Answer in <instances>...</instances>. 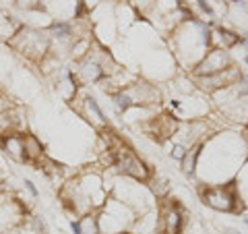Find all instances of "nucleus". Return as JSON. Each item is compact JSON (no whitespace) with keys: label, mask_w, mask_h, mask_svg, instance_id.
<instances>
[{"label":"nucleus","mask_w":248,"mask_h":234,"mask_svg":"<svg viewBox=\"0 0 248 234\" xmlns=\"http://www.w3.org/2000/svg\"><path fill=\"white\" fill-rule=\"evenodd\" d=\"M184 209L174 199H166L157 209V232L155 234H182Z\"/></svg>","instance_id":"1a4fd4ad"},{"label":"nucleus","mask_w":248,"mask_h":234,"mask_svg":"<svg viewBox=\"0 0 248 234\" xmlns=\"http://www.w3.org/2000/svg\"><path fill=\"white\" fill-rule=\"evenodd\" d=\"M186 151H188V147H186V145L172 141V145H170V151H168V153H170V158H172V160L182 162V160H184V155H186Z\"/></svg>","instance_id":"5701e85b"},{"label":"nucleus","mask_w":248,"mask_h":234,"mask_svg":"<svg viewBox=\"0 0 248 234\" xmlns=\"http://www.w3.org/2000/svg\"><path fill=\"white\" fill-rule=\"evenodd\" d=\"M170 48L178 65L186 71H192L211 50V25L197 17L180 23L170 33Z\"/></svg>","instance_id":"f03ea898"},{"label":"nucleus","mask_w":248,"mask_h":234,"mask_svg":"<svg viewBox=\"0 0 248 234\" xmlns=\"http://www.w3.org/2000/svg\"><path fill=\"white\" fill-rule=\"evenodd\" d=\"M23 186H25V189H27V193H29V195H31V197H33V199H37V197H40V191L35 189V184H33V181H31V178H25V181H23Z\"/></svg>","instance_id":"b1692460"},{"label":"nucleus","mask_w":248,"mask_h":234,"mask_svg":"<svg viewBox=\"0 0 248 234\" xmlns=\"http://www.w3.org/2000/svg\"><path fill=\"white\" fill-rule=\"evenodd\" d=\"M201 199L207 207L215 212H226V214H240L244 209L242 201L238 197L236 184H201Z\"/></svg>","instance_id":"6e6552de"},{"label":"nucleus","mask_w":248,"mask_h":234,"mask_svg":"<svg viewBox=\"0 0 248 234\" xmlns=\"http://www.w3.org/2000/svg\"><path fill=\"white\" fill-rule=\"evenodd\" d=\"M104 183H106V189L110 193V197H116L122 203H126L128 207H133L137 214H145V212L155 209V201L157 199H155V193L147 186V183H139V181L120 176L116 172L112 178L104 174Z\"/></svg>","instance_id":"20e7f679"},{"label":"nucleus","mask_w":248,"mask_h":234,"mask_svg":"<svg viewBox=\"0 0 248 234\" xmlns=\"http://www.w3.org/2000/svg\"><path fill=\"white\" fill-rule=\"evenodd\" d=\"M238 46H242V48H246V52H248V31L246 33H240V44Z\"/></svg>","instance_id":"bb28decb"},{"label":"nucleus","mask_w":248,"mask_h":234,"mask_svg":"<svg viewBox=\"0 0 248 234\" xmlns=\"http://www.w3.org/2000/svg\"><path fill=\"white\" fill-rule=\"evenodd\" d=\"M137 212L116 197H108L104 207L97 212L99 234H124L130 232L137 220Z\"/></svg>","instance_id":"423d86ee"},{"label":"nucleus","mask_w":248,"mask_h":234,"mask_svg":"<svg viewBox=\"0 0 248 234\" xmlns=\"http://www.w3.org/2000/svg\"><path fill=\"white\" fill-rule=\"evenodd\" d=\"M6 108H11V102L2 96V93H0V114H2V112L6 110Z\"/></svg>","instance_id":"a878e982"},{"label":"nucleus","mask_w":248,"mask_h":234,"mask_svg":"<svg viewBox=\"0 0 248 234\" xmlns=\"http://www.w3.org/2000/svg\"><path fill=\"white\" fill-rule=\"evenodd\" d=\"M240 44V33L226 27H211V48L219 50H232Z\"/></svg>","instance_id":"2eb2a0df"},{"label":"nucleus","mask_w":248,"mask_h":234,"mask_svg":"<svg viewBox=\"0 0 248 234\" xmlns=\"http://www.w3.org/2000/svg\"><path fill=\"white\" fill-rule=\"evenodd\" d=\"M126 91L133 106H147V108H155L161 102V91L157 85H153L145 79H135L130 85H126Z\"/></svg>","instance_id":"f8f14e48"},{"label":"nucleus","mask_w":248,"mask_h":234,"mask_svg":"<svg viewBox=\"0 0 248 234\" xmlns=\"http://www.w3.org/2000/svg\"><path fill=\"white\" fill-rule=\"evenodd\" d=\"M234 62H232V56L228 50H219V48H211L209 50L203 60L192 68V77H205V75H213V73H219V71H226L230 68Z\"/></svg>","instance_id":"9b49d317"},{"label":"nucleus","mask_w":248,"mask_h":234,"mask_svg":"<svg viewBox=\"0 0 248 234\" xmlns=\"http://www.w3.org/2000/svg\"><path fill=\"white\" fill-rule=\"evenodd\" d=\"M201 147H203V141H201V143H195L192 147H188V151H186L184 160L180 162L182 172H184L186 176H195V172H197V164H199V158H201Z\"/></svg>","instance_id":"a211bd4d"},{"label":"nucleus","mask_w":248,"mask_h":234,"mask_svg":"<svg viewBox=\"0 0 248 234\" xmlns=\"http://www.w3.org/2000/svg\"><path fill=\"white\" fill-rule=\"evenodd\" d=\"M128 4L133 6V9L137 13H141V15H149V11L153 9V4H155V0H128Z\"/></svg>","instance_id":"4be33fe9"},{"label":"nucleus","mask_w":248,"mask_h":234,"mask_svg":"<svg viewBox=\"0 0 248 234\" xmlns=\"http://www.w3.org/2000/svg\"><path fill=\"white\" fill-rule=\"evenodd\" d=\"M81 220V234H99V226H97V212L79 216Z\"/></svg>","instance_id":"aec40b11"},{"label":"nucleus","mask_w":248,"mask_h":234,"mask_svg":"<svg viewBox=\"0 0 248 234\" xmlns=\"http://www.w3.org/2000/svg\"><path fill=\"white\" fill-rule=\"evenodd\" d=\"M244 139H246V145H248V129H246V135H244Z\"/></svg>","instance_id":"c756f323"},{"label":"nucleus","mask_w":248,"mask_h":234,"mask_svg":"<svg viewBox=\"0 0 248 234\" xmlns=\"http://www.w3.org/2000/svg\"><path fill=\"white\" fill-rule=\"evenodd\" d=\"M0 150L11 160L25 164V143H23V133H0Z\"/></svg>","instance_id":"4468645a"},{"label":"nucleus","mask_w":248,"mask_h":234,"mask_svg":"<svg viewBox=\"0 0 248 234\" xmlns=\"http://www.w3.org/2000/svg\"><path fill=\"white\" fill-rule=\"evenodd\" d=\"M240 77H242V71H240L236 65H232L230 68H226V71H219V73H213V75H205V77H192V79H195V85H197L199 91L213 96L215 91H219L223 87H228V85L236 83Z\"/></svg>","instance_id":"9d476101"},{"label":"nucleus","mask_w":248,"mask_h":234,"mask_svg":"<svg viewBox=\"0 0 248 234\" xmlns=\"http://www.w3.org/2000/svg\"><path fill=\"white\" fill-rule=\"evenodd\" d=\"M244 65H246V67H248V52H246V54H244Z\"/></svg>","instance_id":"c85d7f7f"},{"label":"nucleus","mask_w":248,"mask_h":234,"mask_svg":"<svg viewBox=\"0 0 248 234\" xmlns=\"http://www.w3.org/2000/svg\"><path fill=\"white\" fill-rule=\"evenodd\" d=\"M68 226H71L73 234H81V220H79V217H75V220H71V222H68Z\"/></svg>","instance_id":"393cba45"},{"label":"nucleus","mask_w":248,"mask_h":234,"mask_svg":"<svg viewBox=\"0 0 248 234\" xmlns=\"http://www.w3.org/2000/svg\"><path fill=\"white\" fill-rule=\"evenodd\" d=\"M124 234H133V232H124Z\"/></svg>","instance_id":"2f4dec72"},{"label":"nucleus","mask_w":248,"mask_h":234,"mask_svg":"<svg viewBox=\"0 0 248 234\" xmlns=\"http://www.w3.org/2000/svg\"><path fill=\"white\" fill-rule=\"evenodd\" d=\"M77 112H79L83 118L91 124V127H95L99 131L110 127V118L106 116L104 108L99 106V102L93 96H83L79 100V106H77Z\"/></svg>","instance_id":"ddd939ff"},{"label":"nucleus","mask_w":248,"mask_h":234,"mask_svg":"<svg viewBox=\"0 0 248 234\" xmlns=\"http://www.w3.org/2000/svg\"><path fill=\"white\" fill-rule=\"evenodd\" d=\"M60 197L71 212H75L77 216H85L91 212H99L110 197V193L106 189L104 174L87 170V172H81L79 176L66 181V184H62Z\"/></svg>","instance_id":"7ed1b4c3"},{"label":"nucleus","mask_w":248,"mask_h":234,"mask_svg":"<svg viewBox=\"0 0 248 234\" xmlns=\"http://www.w3.org/2000/svg\"><path fill=\"white\" fill-rule=\"evenodd\" d=\"M234 184H236V191H238V197H240V201H242V205L248 209V162L240 168Z\"/></svg>","instance_id":"6ab92c4d"},{"label":"nucleus","mask_w":248,"mask_h":234,"mask_svg":"<svg viewBox=\"0 0 248 234\" xmlns=\"http://www.w3.org/2000/svg\"><path fill=\"white\" fill-rule=\"evenodd\" d=\"M44 2L46 0H15V6L23 13H29V11H44Z\"/></svg>","instance_id":"412c9836"},{"label":"nucleus","mask_w":248,"mask_h":234,"mask_svg":"<svg viewBox=\"0 0 248 234\" xmlns=\"http://www.w3.org/2000/svg\"><path fill=\"white\" fill-rule=\"evenodd\" d=\"M213 104L221 114H226L230 120H242L248 122V77H242L213 93Z\"/></svg>","instance_id":"39448f33"},{"label":"nucleus","mask_w":248,"mask_h":234,"mask_svg":"<svg viewBox=\"0 0 248 234\" xmlns=\"http://www.w3.org/2000/svg\"><path fill=\"white\" fill-rule=\"evenodd\" d=\"M248 158L246 139L238 133H217L203 141L195 176L203 184L234 183Z\"/></svg>","instance_id":"f257e3e1"},{"label":"nucleus","mask_w":248,"mask_h":234,"mask_svg":"<svg viewBox=\"0 0 248 234\" xmlns=\"http://www.w3.org/2000/svg\"><path fill=\"white\" fill-rule=\"evenodd\" d=\"M21 27L23 23H19L17 17L9 13H0V42H11Z\"/></svg>","instance_id":"f3484780"},{"label":"nucleus","mask_w":248,"mask_h":234,"mask_svg":"<svg viewBox=\"0 0 248 234\" xmlns=\"http://www.w3.org/2000/svg\"><path fill=\"white\" fill-rule=\"evenodd\" d=\"M226 234H244V232L238 228H226Z\"/></svg>","instance_id":"cd10ccee"},{"label":"nucleus","mask_w":248,"mask_h":234,"mask_svg":"<svg viewBox=\"0 0 248 234\" xmlns=\"http://www.w3.org/2000/svg\"><path fill=\"white\" fill-rule=\"evenodd\" d=\"M244 224H246V226H248V217H244Z\"/></svg>","instance_id":"7c9ffc66"},{"label":"nucleus","mask_w":248,"mask_h":234,"mask_svg":"<svg viewBox=\"0 0 248 234\" xmlns=\"http://www.w3.org/2000/svg\"><path fill=\"white\" fill-rule=\"evenodd\" d=\"M23 143H25V164L31 166H42V162L46 160L44 155V145L35 135L23 133Z\"/></svg>","instance_id":"dca6fc26"},{"label":"nucleus","mask_w":248,"mask_h":234,"mask_svg":"<svg viewBox=\"0 0 248 234\" xmlns=\"http://www.w3.org/2000/svg\"><path fill=\"white\" fill-rule=\"evenodd\" d=\"M9 44L13 46L15 52H19L21 56H25L27 60H33V62H42L50 54V48H52L48 31L25 27V25L17 31V35Z\"/></svg>","instance_id":"0eeeda50"}]
</instances>
